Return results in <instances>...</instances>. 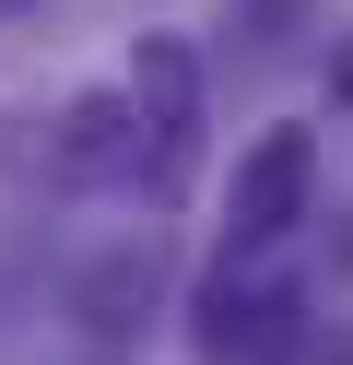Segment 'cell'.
<instances>
[{
    "instance_id": "1",
    "label": "cell",
    "mask_w": 353,
    "mask_h": 365,
    "mask_svg": "<svg viewBox=\"0 0 353 365\" xmlns=\"http://www.w3.org/2000/svg\"><path fill=\"white\" fill-rule=\"evenodd\" d=\"M318 200V142L306 130H259L224 177V247H282Z\"/></svg>"
},
{
    "instance_id": "2",
    "label": "cell",
    "mask_w": 353,
    "mask_h": 365,
    "mask_svg": "<svg viewBox=\"0 0 353 365\" xmlns=\"http://www.w3.org/2000/svg\"><path fill=\"white\" fill-rule=\"evenodd\" d=\"M200 365H306V294L235 283V259L200 283Z\"/></svg>"
},
{
    "instance_id": "3",
    "label": "cell",
    "mask_w": 353,
    "mask_h": 365,
    "mask_svg": "<svg viewBox=\"0 0 353 365\" xmlns=\"http://www.w3.org/2000/svg\"><path fill=\"white\" fill-rule=\"evenodd\" d=\"M130 106H141V130H153V177H177L188 153H200V59H188L177 36H141Z\"/></svg>"
},
{
    "instance_id": "4",
    "label": "cell",
    "mask_w": 353,
    "mask_h": 365,
    "mask_svg": "<svg viewBox=\"0 0 353 365\" xmlns=\"http://www.w3.org/2000/svg\"><path fill=\"white\" fill-rule=\"evenodd\" d=\"M59 177H71V189L141 177V106L130 95H71L59 106Z\"/></svg>"
},
{
    "instance_id": "5",
    "label": "cell",
    "mask_w": 353,
    "mask_h": 365,
    "mask_svg": "<svg viewBox=\"0 0 353 365\" xmlns=\"http://www.w3.org/2000/svg\"><path fill=\"white\" fill-rule=\"evenodd\" d=\"M130 307H153V247H130V259H106L83 283V318H94V330H130Z\"/></svg>"
},
{
    "instance_id": "6",
    "label": "cell",
    "mask_w": 353,
    "mask_h": 365,
    "mask_svg": "<svg viewBox=\"0 0 353 365\" xmlns=\"http://www.w3.org/2000/svg\"><path fill=\"white\" fill-rule=\"evenodd\" d=\"M306 24H318V0H235V36H247L259 59H271V48H295Z\"/></svg>"
},
{
    "instance_id": "7",
    "label": "cell",
    "mask_w": 353,
    "mask_h": 365,
    "mask_svg": "<svg viewBox=\"0 0 353 365\" xmlns=\"http://www.w3.org/2000/svg\"><path fill=\"white\" fill-rule=\"evenodd\" d=\"M329 95H342V106H353V48H342V71H329Z\"/></svg>"
},
{
    "instance_id": "8",
    "label": "cell",
    "mask_w": 353,
    "mask_h": 365,
    "mask_svg": "<svg viewBox=\"0 0 353 365\" xmlns=\"http://www.w3.org/2000/svg\"><path fill=\"white\" fill-rule=\"evenodd\" d=\"M0 12H24V0H0Z\"/></svg>"
}]
</instances>
